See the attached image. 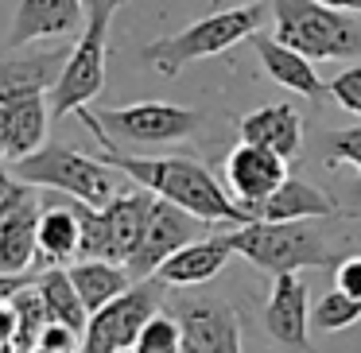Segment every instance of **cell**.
<instances>
[{
	"label": "cell",
	"mask_w": 361,
	"mask_h": 353,
	"mask_svg": "<svg viewBox=\"0 0 361 353\" xmlns=\"http://www.w3.org/2000/svg\"><path fill=\"white\" fill-rule=\"evenodd\" d=\"M206 229H210V221L195 218V213H187L183 206L167 202V198H156V202H152V213H148V225H144V237H140V249L133 252V260H128L125 268L133 272V280H148V275H156L159 264H164L167 256H175L183 244L206 237Z\"/></svg>",
	"instance_id": "9"
},
{
	"label": "cell",
	"mask_w": 361,
	"mask_h": 353,
	"mask_svg": "<svg viewBox=\"0 0 361 353\" xmlns=\"http://www.w3.org/2000/svg\"><path fill=\"white\" fill-rule=\"evenodd\" d=\"M117 353H136V345H125V349H117Z\"/></svg>",
	"instance_id": "36"
},
{
	"label": "cell",
	"mask_w": 361,
	"mask_h": 353,
	"mask_svg": "<svg viewBox=\"0 0 361 353\" xmlns=\"http://www.w3.org/2000/svg\"><path fill=\"white\" fill-rule=\"evenodd\" d=\"M334 287L361 303V252H350V256L334 268Z\"/></svg>",
	"instance_id": "31"
},
{
	"label": "cell",
	"mask_w": 361,
	"mask_h": 353,
	"mask_svg": "<svg viewBox=\"0 0 361 353\" xmlns=\"http://www.w3.org/2000/svg\"><path fill=\"white\" fill-rule=\"evenodd\" d=\"M326 86H330V97H334V101L342 105L345 113L361 117V66H350V70H342L338 78H330Z\"/></svg>",
	"instance_id": "29"
},
{
	"label": "cell",
	"mask_w": 361,
	"mask_h": 353,
	"mask_svg": "<svg viewBox=\"0 0 361 353\" xmlns=\"http://www.w3.org/2000/svg\"><path fill=\"white\" fill-rule=\"evenodd\" d=\"M319 156H322V163H326V167H353V171H357L353 202H361V125L322 132L319 136Z\"/></svg>",
	"instance_id": "25"
},
{
	"label": "cell",
	"mask_w": 361,
	"mask_h": 353,
	"mask_svg": "<svg viewBox=\"0 0 361 353\" xmlns=\"http://www.w3.org/2000/svg\"><path fill=\"white\" fill-rule=\"evenodd\" d=\"M128 0H86V27H82L78 43L71 47L63 78L47 94L51 117L63 120L71 113L86 109L97 94L105 89V58H109V27L113 16L125 8Z\"/></svg>",
	"instance_id": "6"
},
{
	"label": "cell",
	"mask_w": 361,
	"mask_h": 353,
	"mask_svg": "<svg viewBox=\"0 0 361 353\" xmlns=\"http://www.w3.org/2000/svg\"><path fill=\"white\" fill-rule=\"evenodd\" d=\"M12 171L24 182L43 190H59V194L74 198V202L86 206H105L113 194H117V175L102 156H86V151L71 148V144H43L39 151L8 163Z\"/></svg>",
	"instance_id": "7"
},
{
	"label": "cell",
	"mask_w": 361,
	"mask_h": 353,
	"mask_svg": "<svg viewBox=\"0 0 361 353\" xmlns=\"http://www.w3.org/2000/svg\"><path fill=\"white\" fill-rule=\"evenodd\" d=\"M66 272H71V283L78 287L90 314L102 311L105 303H113L136 283L133 272L125 264H113V260H74V264H66Z\"/></svg>",
	"instance_id": "23"
},
{
	"label": "cell",
	"mask_w": 361,
	"mask_h": 353,
	"mask_svg": "<svg viewBox=\"0 0 361 353\" xmlns=\"http://www.w3.org/2000/svg\"><path fill=\"white\" fill-rule=\"evenodd\" d=\"M39 345L51 353H82V330L63 326V322H47L39 330Z\"/></svg>",
	"instance_id": "30"
},
{
	"label": "cell",
	"mask_w": 361,
	"mask_h": 353,
	"mask_svg": "<svg viewBox=\"0 0 361 353\" xmlns=\"http://www.w3.org/2000/svg\"><path fill=\"white\" fill-rule=\"evenodd\" d=\"M276 39L311 63L361 55V16L350 8H330L319 0H268Z\"/></svg>",
	"instance_id": "5"
},
{
	"label": "cell",
	"mask_w": 361,
	"mask_h": 353,
	"mask_svg": "<svg viewBox=\"0 0 361 353\" xmlns=\"http://www.w3.org/2000/svg\"><path fill=\"white\" fill-rule=\"evenodd\" d=\"M319 4H330V8H345V0H319Z\"/></svg>",
	"instance_id": "35"
},
{
	"label": "cell",
	"mask_w": 361,
	"mask_h": 353,
	"mask_svg": "<svg viewBox=\"0 0 361 353\" xmlns=\"http://www.w3.org/2000/svg\"><path fill=\"white\" fill-rule=\"evenodd\" d=\"M32 280L35 272H0V303H12Z\"/></svg>",
	"instance_id": "32"
},
{
	"label": "cell",
	"mask_w": 361,
	"mask_h": 353,
	"mask_svg": "<svg viewBox=\"0 0 361 353\" xmlns=\"http://www.w3.org/2000/svg\"><path fill=\"white\" fill-rule=\"evenodd\" d=\"M345 8H350V12H357V16H361V0H345Z\"/></svg>",
	"instance_id": "34"
},
{
	"label": "cell",
	"mask_w": 361,
	"mask_h": 353,
	"mask_svg": "<svg viewBox=\"0 0 361 353\" xmlns=\"http://www.w3.org/2000/svg\"><path fill=\"white\" fill-rule=\"evenodd\" d=\"M32 353H51V349H43V345H35V349Z\"/></svg>",
	"instance_id": "38"
},
{
	"label": "cell",
	"mask_w": 361,
	"mask_h": 353,
	"mask_svg": "<svg viewBox=\"0 0 361 353\" xmlns=\"http://www.w3.org/2000/svg\"><path fill=\"white\" fill-rule=\"evenodd\" d=\"M35 291H39L43 306H47V322H63V326H74L86 334L90 311L82 303L78 287L71 283L66 268H43V272H35Z\"/></svg>",
	"instance_id": "24"
},
{
	"label": "cell",
	"mask_w": 361,
	"mask_h": 353,
	"mask_svg": "<svg viewBox=\"0 0 361 353\" xmlns=\"http://www.w3.org/2000/svg\"><path fill=\"white\" fill-rule=\"evenodd\" d=\"M322 221H342V218H319V221H249L229 233L233 252L257 264L260 272L291 275L303 268H338L350 256V244L338 233H326Z\"/></svg>",
	"instance_id": "2"
},
{
	"label": "cell",
	"mask_w": 361,
	"mask_h": 353,
	"mask_svg": "<svg viewBox=\"0 0 361 353\" xmlns=\"http://www.w3.org/2000/svg\"><path fill=\"white\" fill-rule=\"evenodd\" d=\"M164 291L167 283L159 275H148V280H136L113 303H105L102 311H94L82 334V353H117L125 345H136L144 322L164 311Z\"/></svg>",
	"instance_id": "8"
},
{
	"label": "cell",
	"mask_w": 361,
	"mask_h": 353,
	"mask_svg": "<svg viewBox=\"0 0 361 353\" xmlns=\"http://www.w3.org/2000/svg\"><path fill=\"white\" fill-rule=\"evenodd\" d=\"M361 318V303L357 299H350L345 291H322L319 303L311 306V326L319 330V334H342V330H350L353 322Z\"/></svg>",
	"instance_id": "26"
},
{
	"label": "cell",
	"mask_w": 361,
	"mask_h": 353,
	"mask_svg": "<svg viewBox=\"0 0 361 353\" xmlns=\"http://www.w3.org/2000/svg\"><path fill=\"white\" fill-rule=\"evenodd\" d=\"M237 132H241L245 144H260V148L276 151L283 159H295L303 151V113L291 101L260 105V109L245 113Z\"/></svg>",
	"instance_id": "18"
},
{
	"label": "cell",
	"mask_w": 361,
	"mask_h": 353,
	"mask_svg": "<svg viewBox=\"0 0 361 353\" xmlns=\"http://www.w3.org/2000/svg\"><path fill=\"white\" fill-rule=\"evenodd\" d=\"M311 287L303 275H276L272 295L264 303V334L280 345L283 353H314L311 345Z\"/></svg>",
	"instance_id": "11"
},
{
	"label": "cell",
	"mask_w": 361,
	"mask_h": 353,
	"mask_svg": "<svg viewBox=\"0 0 361 353\" xmlns=\"http://www.w3.org/2000/svg\"><path fill=\"white\" fill-rule=\"evenodd\" d=\"M71 47L55 51H27V55L0 58V101H16L32 94H51L55 82L63 78Z\"/></svg>",
	"instance_id": "16"
},
{
	"label": "cell",
	"mask_w": 361,
	"mask_h": 353,
	"mask_svg": "<svg viewBox=\"0 0 361 353\" xmlns=\"http://www.w3.org/2000/svg\"><path fill=\"white\" fill-rule=\"evenodd\" d=\"M237 4H252V0H237Z\"/></svg>",
	"instance_id": "39"
},
{
	"label": "cell",
	"mask_w": 361,
	"mask_h": 353,
	"mask_svg": "<svg viewBox=\"0 0 361 353\" xmlns=\"http://www.w3.org/2000/svg\"><path fill=\"white\" fill-rule=\"evenodd\" d=\"M102 159L113 171L125 175V179H133L136 187L183 206L187 213L210 221V225H218V221H226V225H249V221H257L233 194H226L218 175L195 156H133V151L102 148Z\"/></svg>",
	"instance_id": "1"
},
{
	"label": "cell",
	"mask_w": 361,
	"mask_h": 353,
	"mask_svg": "<svg viewBox=\"0 0 361 353\" xmlns=\"http://www.w3.org/2000/svg\"><path fill=\"white\" fill-rule=\"evenodd\" d=\"M152 202H156V194L133 182V187H121L117 194L102 206L105 225H109L113 260H117V264H128L133 252L140 249V237H144V225H148Z\"/></svg>",
	"instance_id": "20"
},
{
	"label": "cell",
	"mask_w": 361,
	"mask_h": 353,
	"mask_svg": "<svg viewBox=\"0 0 361 353\" xmlns=\"http://www.w3.org/2000/svg\"><path fill=\"white\" fill-rule=\"evenodd\" d=\"M82 225L74 206H43L39 210V256L35 268H66L78 260Z\"/></svg>",
	"instance_id": "21"
},
{
	"label": "cell",
	"mask_w": 361,
	"mask_h": 353,
	"mask_svg": "<svg viewBox=\"0 0 361 353\" xmlns=\"http://www.w3.org/2000/svg\"><path fill=\"white\" fill-rule=\"evenodd\" d=\"M171 314L183 326V342L198 353H245L241 349V322L237 311L218 295L179 299Z\"/></svg>",
	"instance_id": "10"
},
{
	"label": "cell",
	"mask_w": 361,
	"mask_h": 353,
	"mask_svg": "<svg viewBox=\"0 0 361 353\" xmlns=\"http://www.w3.org/2000/svg\"><path fill=\"white\" fill-rule=\"evenodd\" d=\"M27 202H35V187L20 179L12 167L0 163V221L12 218L16 210H24Z\"/></svg>",
	"instance_id": "28"
},
{
	"label": "cell",
	"mask_w": 361,
	"mask_h": 353,
	"mask_svg": "<svg viewBox=\"0 0 361 353\" xmlns=\"http://www.w3.org/2000/svg\"><path fill=\"white\" fill-rule=\"evenodd\" d=\"M260 20H264V4L252 0V4H233V8L210 12V16L187 24L183 32L164 35V39L144 43V63L159 74V78H179L183 66L198 63V58H214L226 55L229 47L252 39L260 32Z\"/></svg>",
	"instance_id": "4"
},
{
	"label": "cell",
	"mask_w": 361,
	"mask_h": 353,
	"mask_svg": "<svg viewBox=\"0 0 361 353\" xmlns=\"http://www.w3.org/2000/svg\"><path fill=\"white\" fill-rule=\"evenodd\" d=\"M78 120L102 148L140 151V148H167V144L190 140L202 128V113L190 105L171 101H136L121 109H78Z\"/></svg>",
	"instance_id": "3"
},
{
	"label": "cell",
	"mask_w": 361,
	"mask_h": 353,
	"mask_svg": "<svg viewBox=\"0 0 361 353\" xmlns=\"http://www.w3.org/2000/svg\"><path fill=\"white\" fill-rule=\"evenodd\" d=\"M257 221H319V218H345V210L338 206L334 194L319 190L314 182L288 175L264 202L252 206Z\"/></svg>",
	"instance_id": "15"
},
{
	"label": "cell",
	"mask_w": 361,
	"mask_h": 353,
	"mask_svg": "<svg viewBox=\"0 0 361 353\" xmlns=\"http://www.w3.org/2000/svg\"><path fill=\"white\" fill-rule=\"evenodd\" d=\"M288 159L276 151L260 148V144H237L226 159V187L233 190V198L252 213V206L264 202L283 179H288Z\"/></svg>",
	"instance_id": "12"
},
{
	"label": "cell",
	"mask_w": 361,
	"mask_h": 353,
	"mask_svg": "<svg viewBox=\"0 0 361 353\" xmlns=\"http://www.w3.org/2000/svg\"><path fill=\"white\" fill-rule=\"evenodd\" d=\"M252 43H257L260 66L268 70V78H272L276 86L291 89V94H299V97H311V101L330 97V86L319 78V70H314V63L307 55L291 51L288 43H280L276 35H264V32L252 35Z\"/></svg>",
	"instance_id": "19"
},
{
	"label": "cell",
	"mask_w": 361,
	"mask_h": 353,
	"mask_svg": "<svg viewBox=\"0 0 361 353\" xmlns=\"http://www.w3.org/2000/svg\"><path fill=\"white\" fill-rule=\"evenodd\" d=\"M47 125H51L47 94L0 101V159L16 163V159L39 151L47 144Z\"/></svg>",
	"instance_id": "14"
},
{
	"label": "cell",
	"mask_w": 361,
	"mask_h": 353,
	"mask_svg": "<svg viewBox=\"0 0 361 353\" xmlns=\"http://www.w3.org/2000/svg\"><path fill=\"white\" fill-rule=\"evenodd\" d=\"M136 353H183V326L171 311H156L136 337Z\"/></svg>",
	"instance_id": "27"
},
{
	"label": "cell",
	"mask_w": 361,
	"mask_h": 353,
	"mask_svg": "<svg viewBox=\"0 0 361 353\" xmlns=\"http://www.w3.org/2000/svg\"><path fill=\"white\" fill-rule=\"evenodd\" d=\"M86 24V0H20L4 47L20 51L35 39H63Z\"/></svg>",
	"instance_id": "13"
},
{
	"label": "cell",
	"mask_w": 361,
	"mask_h": 353,
	"mask_svg": "<svg viewBox=\"0 0 361 353\" xmlns=\"http://www.w3.org/2000/svg\"><path fill=\"white\" fill-rule=\"evenodd\" d=\"M183 353H198V349H190V345H187V342H183Z\"/></svg>",
	"instance_id": "37"
},
{
	"label": "cell",
	"mask_w": 361,
	"mask_h": 353,
	"mask_svg": "<svg viewBox=\"0 0 361 353\" xmlns=\"http://www.w3.org/2000/svg\"><path fill=\"white\" fill-rule=\"evenodd\" d=\"M229 256H237L229 233H221V237L206 233V237H198V241L183 244L175 256H167L156 275L167 287H198V283H210L214 275L229 264Z\"/></svg>",
	"instance_id": "17"
},
{
	"label": "cell",
	"mask_w": 361,
	"mask_h": 353,
	"mask_svg": "<svg viewBox=\"0 0 361 353\" xmlns=\"http://www.w3.org/2000/svg\"><path fill=\"white\" fill-rule=\"evenodd\" d=\"M16 330H20L16 306H12V303H0V349H8V345H12Z\"/></svg>",
	"instance_id": "33"
},
{
	"label": "cell",
	"mask_w": 361,
	"mask_h": 353,
	"mask_svg": "<svg viewBox=\"0 0 361 353\" xmlns=\"http://www.w3.org/2000/svg\"><path fill=\"white\" fill-rule=\"evenodd\" d=\"M39 210L43 202H27L12 218L0 221V272H32L39 256Z\"/></svg>",
	"instance_id": "22"
}]
</instances>
